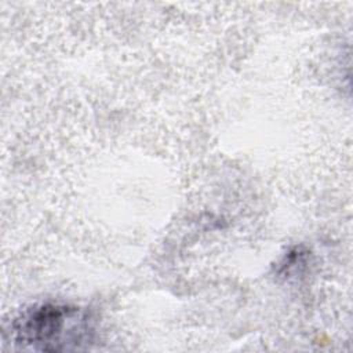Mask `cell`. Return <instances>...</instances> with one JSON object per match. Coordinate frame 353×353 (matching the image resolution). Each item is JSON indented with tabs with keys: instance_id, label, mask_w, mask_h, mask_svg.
Returning a JSON list of instances; mask_svg holds the SVG:
<instances>
[{
	"instance_id": "obj_1",
	"label": "cell",
	"mask_w": 353,
	"mask_h": 353,
	"mask_svg": "<svg viewBox=\"0 0 353 353\" xmlns=\"http://www.w3.org/2000/svg\"><path fill=\"white\" fill-rule=\"evenodd\" d=\"M84 312L65 305L46 303L21 314L12 325L14 342L33 350L62 352L81 349L91 341Z\"/></svg>"
}]
</instances>
